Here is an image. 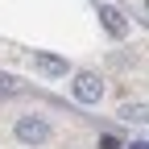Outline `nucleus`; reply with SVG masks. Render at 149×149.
I'll return each mask as SVG.
<instances>
[{
    "label": "nucleus",
    "mask_w": 149,
    "mask_h": 149,
    "mask_svg": "<svg viewBox=\"0 0 149 149\" xmlns=\"http://www.w3.org/2000/svg\"><path fill=\"white\" fill-rule=\"evenodd\" d=\"M17 141L21 145H42V141H50V124L42 116H21L17 120Z\"/></svg>",
    "instance_id": "1"
},
{
    "label": "nucleus",
    "mask_w": 149,
    "mask_h": 149,
    "mask_svg": "<svg viewBox=\"0 0 149 149\" xmlns=\"http://www.w3.org/2000/svg\"><path fill=\"white\" fill-rule=\"evenodd\" d=\"M33 70L46 74V79H62L66 74V58H58V54H33Z\"/></svg>",
    "instance_id": "2"
},
{
    "label": "nucleus",
    "mask_w": 149,
    "mask_h": 149,
    "mask_svg": "<svg viewBox=\"0 0 149 149\" xmlns=\"http://www.w3.org/2000/svg\"><path fill=\"white\" fill-rule=\"evenodd\" d=\"M74 95H79L83 104H100L104 87H100V79H95V74H79V79H74Z\"/></svg>",
    "instance_id": "3"
},
{
    "label": "nucleus",
    "mask_w": 149,
    "mask_h": 149,
    "mask_svg": "<svg viewBox=\"0 0 149 149\" xmlns=\"http://www.w3.org/2000/svg\"><path fill=\"white\" fill-rule=\"evenodd\" d=\"M100 21H104V29H108L112 37H124V33H128L124 13H120V8H112V4H108V8H100Z\"/></svg>",
    "instance_id": "4"
},
{
    "label": "nucleus",
    "mask_w": 149,
    "mask_h": 149,
    "mask_svg": "<svg viewBox=\"0 0 149 149\" xmlns=\"http://www.w3.org/2000/svg\"><path fill=\"white\" fill-rule=\"evenodd\" d=\"M100 149H124V141L112 137V133H104V137H100Z\"/></svg>",
    "instance_id": "5"
},
{
    "label": "nucleus",
    "mask_w": 149,
    "mask_h": 149,
    "mask_svg": "<svg viewBox=\"0 0 149 149\" xmlns=\"http://www.w3.org/2000/svg\"><path fill=\"white\" fill-rule=\"evenodd\" d=\"M120 116H124V120H141V116H145V104H133V108H124Z\"/></svg>",
    "instance_id": "6"
},
{
    "label": "nucleus",
    "mask_w": 149,
    "mask_h": 149,
    "mask_svg": "<svg viewBox=\"0 0 149 149\" xmlns=\"http://www.w3.org/2000/svg\"><path fill=\"white\" fill-rule=\"evenodd\" d=\"M13 87V79H8V74H0V91H8Z\"/></svg>",
    "instance_id": "7"
}]
</instances>
